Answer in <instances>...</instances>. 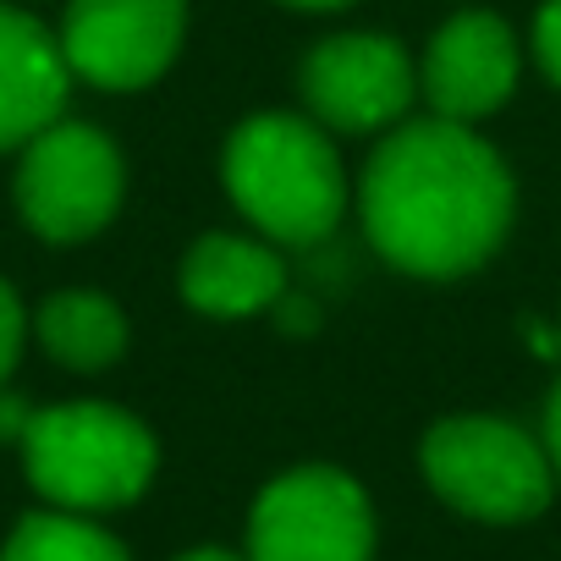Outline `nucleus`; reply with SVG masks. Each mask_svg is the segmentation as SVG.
Wrapping results in <instances>:
<instances>
[{
  "mask_svg": "<svg viewBox=\"0 0 561 561\" xmlns=\"http://www.w3.org/2000/svg\"><path fill=\"white\" fill-rule=\"evenodd\" d=\"M512 171L462 122H402L364 165V231L386 264L451 280L479 270L512 226Z\"/></svg>",
  "mask_w": 561,
  "mask_h": 561,
  "instance_id": "f257e3e1",
  "label": "nucleus"
},
{
  "mask_svg": "<svg viewBox=\"0 0 561 561\" xmlns=\"http://www.w3.org/2000/svg\"><path fill=\"white\" fill-rule=\"evenodd\" d=\"M226 193L264 237L309 248L336 231L347 176L314 116L264 111L226 138Z\"/></svg>",
  "mask_w": 561,
  "mask_h": 561,
  "instance_id": "f03ea898",
  "label": "nucleus"
},
{
  "mask_svg": "<svg viewBox=\"0 0 561 561\" xmlns=\"http://www.w3.org/2000/svg\"><path fill=\"white\" fill-rule=\"evenodd\" d=\"M23 468L34 490L61 512H116L133 506L154 479V435L105 402L39 408L23 430Z\"/></svg>",
  "mask_w": 561,
  "mask_h": 561,
  "instance_id": "7ed1b4c3",
  "label": "nucleus"
},
{
  "mask_svg": "<svg viewBox=\"0 0 561 561\" xmlns=\"http://www.w3.org/2000/svg\"><path fill=\"white\" fill-rule=\"evenodd\" d=\"M419 468L446 506L479 523H528L556 490L545 440L490 413L440 419L419 446Z\"/></svg>",
  "mask_w": 561,
  "mask_h": 561,
  "instance_id": "20e7f679",
  "label": "nucleus"
},
{
  "mask_svg": "<svg viewBox=\"0 0 561 561\" xmlns=\"http://www.w3.org/2000/svg\"><path fill=\"white\" fill-rule=\"evenodd\" d=\"M127 187L116 144L89 122H50L23 144L18 209L45 242H83L111 226Z\"/></svg>",
  "mask_w": 561,
  "mask_h": 561,
  "instance_id": "39448f33",
  "label": "nucleus"
},
{
  "mask_svg": "<svg viewBox=\"0 0 561 561\" xmlns=\"http://www.w3.org/2000/svg\"><path fill=\"white\" fill-rule=\"evenodd\" d=\"M375 506L342 468H293L248 512V561H369Z\"/></svg>",
  "mask_w": 561,
  "mask_h": 561,
  "instance_id": "423d86ee",
  "label": "nucleus"
},
{
  "mask_svg": "<svg viewBox=\"0 0 561 561\" xmlns=\"http://www.w3.org/2000/svg\"><path fill=\"white\" fill-rule=\"evenodd\" d=\"M182 28L187 0H67L61 56L72 78L111 94H133L176 61Z\"/></svg>",
  "mask_w": 561,
  "mask_h": 561,
  "instance_id": "0eeeda50",
  "label": "nucleus"
},
{
  "mask_svg": "<svg viewBox=\"0 0 561 561\" xmlns=\"http://www.w3.org/2000/svg\"><path fill=\"white\" fill-rule=\"evenodd\" d=\"M419 94V67L391 34H336L304 61V105L325 133H386L408 116Z\"/></svg>",
  "mask_w": 561,
  "mask_h": 561,
  "instance_id": "6e6552de",
  "label": "nucleus"
},
{
  "mask_svg": "<svg viewBox=\"0 0 561 561\" xmlns=\"http://www.w3.org/2000/svg\"><path fill=\"white\" fill-rule=\"evenodd\" d=\"M517 89V39L495 12H457L435 28L419 61V94L440 122L473 127Z\"/></svg>",
  "mask_w": 561,
  "mask_h": 561,
  "instance_id": "1a4fd4ad",
  "label": "nucleus"
},
{
  "mask_svg": "<svg viewBox=\"0 0 561 561\" xmlns=\"http://www.w3.org/2000/svg\"><path fill=\"white\" fill-rule=\"evenodd\" d=\"M67 89L72 72L61 39L0 0V149H23L34 133L61 122Z\"/></svg>",
  "mask_w": 561,
  "mask_h": 561,
  "instance_id": "9d476101",
  "label": "nucleus"
},
{
  "mask_svg": "<svg viewBox=\"0 0 561 561\" xmlns=\"http://www.w3.org/2000/svg\"><path fill=\"white\" fill-rule=\"evenodd\" d=\"M280 293H287V264L253 237L209 231L182 259V298L209 320L264 314L270 304H280Z\"/></svg>",
  "mask_w": 561,
  "mask_h": 561,
  "instance_id": "9b49d317",
  "label": "nucleus"
},
{
  "mask_svg": "<svg viewBox=\"0 0 561 561\" xmlns=\"http://www.w3.org/2000/svg\"><path fill=\"white\" fill-rule=\"evenodd\" d=\"M34 331H39V347L61 369H78V375L111 369L127 353V320L105 293H56V298H45Z\"/></svg>",
  "mask_w": 561,
  "mask_h": 561,
  "instance_id": "f8f14e48",
  "label": "nucleus"
},
{
  "mask_svg": "<svg viewBox=\"0 0 561 561\" xmlns=\"http://www.w3.org/2000/svg\"><path fill=\"white\" fill-rule=\"evenodd\" d=\"M0 561H133L116 534L89 523L83 512H28L12 539L0 545Z\"/></svg>",
  "mask_w": 561,
  "mask_h": 561,
  "instance_id": "ddd939ff",
  "label": "nucleus"
},
{
  "mask_svg": "<svg viewBox=\"0 0 561 561\" xmlns=\"http://www.w3.org/2000/svg\"><path fill=\"white\" fill-rule=\"evenodd\" d=\"M23 336H28V314H23L18 293L0 280V386H7V375H12L18 358H23Z\"/></svg>",
  "mask_w": 561,
  "mask_h": 561,
  "instance_id": "4468645a",
  "label": "nucleus"
},
{
  "mask_svg": "<svg viewBox=\"0 0 561 561\" xmlns=\"http://www.w3.org/2000/svg\"><path fill=\"white\" fill-rule=\"evenodd\" d=\"M534 56H539L545 78L561 89V0H545L534 18Z\"/></svg>",
  "mask_w": 561,
  "mask_h": 561,
  "instance_id": "2eb2a0df",
  "label": "nucleus"
},
{
  "mask_svg": "<svg viewBox=\"0 0 561 561\" xmlns=\"http://www.w3.org/2000/svg\"><path fill=\"white\" fill-rule=\"evenodd\" d=\"M28 419H34V408H28L23 397H7V391H0V440H23Z\"/></svg>",
  "mask_w": 561,
  "mask_h": 561,
  "instance_id": "dca6fc26",
  "label": "nucleus"
},
{
  "mask_svg": "<svg viewBox=\"0 0 561 561\" xmlns=\"http://www.w3.org/2000/svg\"><path fill=\"white\" fill-rule=\"evenodd\" d=\"M545 451H550V468L561 479V380H556V391L545 402Z\"/></svg>",
  "mask_w": 561,
  "mask_h": 561,
  "instance_id": "f3484780",
  "label": "nucleus"
},
{
  "mask_svg": "<svg viewBox=\"0 0 561 561\" xmlns=\"http://www.w3.org/2000/svg\"><path fill=\"white\" fill-rule=\"evenodd\" d=\"M176 561H248V556H237V550H220V545H198V550H187V556H176Z\"/></svg>",
  "mask_w": 561,
  "mask_h": 561,
  "instance_id": "a211bd4d",
  "label": "nucleus"
},
{
  "mask_svg": "<svg viewBox=\"0 0 561 561\" xmlns=\"http://www.w3.org/2000/svg\"><path fill=\"white\" fill-rule=\"evenodd\" d=\"M293 12H336V7H353V0H280Z\"/></svg>",
  "mask_w": 561,
  "mask_h": 561,
  "instance_id": "6ab92c4d",
  "label": "nucleus"
}]
</instances>
